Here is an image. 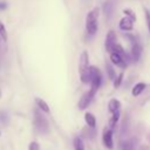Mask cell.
I'll return each mask as SVG.
<instances>
[{"label": "cell", "instance_id": "21", "mask_svg": "<svg viewBox=\"0 0 150 150\" xmlns=\"http://www.w3.org/2000/svg\"><path fill=\"white\" fill-rule=\"evenodd\" d=\"M124 14H127V16H129V18H131L134 21L136 20V15H135V12L134 11H131V9H124Z\"/></svg>", "mask_w": 150, "mask_h": 150}, {"label": "cell", "instance_id": "18", "mask_svg": "<svg viewBox=\"0 0 150 150\" xmlns=\"http://www.w3.org/2000/svg\"><path fill=\"white\" fill-rule=\"evenodd\" d=\"M105 68H107V73H108V76H109V79L114 81V79L116 77V74H115V69L112 68V66H111L109 62H107V63H105Z\"/></svg>", "mask_w": 150, "mask_h": 150}, {"label": "cell", "instance_id": "9", "mask_svg": "<svg viewBox=\"0 0 150 150\" xmlns=\"http://www.w3.org/2000/svg\"><path fill=\"white\" fill-rule=\"evenodd\" d=\"M110 61L115 64V66H118V67H122V68H125L127 67V61L116 52H110Z\"/></svg>", "mask_w": 150, "mask_h": 150}, {"label": "cell", "instance_id": "24", "mask_svg": "<svg viewBox=\"0 0 150 150\" xmlns=\"http://www.w3.org/2000/svg\"><path fill=\"white\" fill-rule=\"evenodd\" d=\"M6 8V2H0V11Z\"/></svg>", "mask_w": 150, "mask_h": 150}, {"label": "cell", "instance_id": "5", "mask_svg": "<svg viewBox=\"0 0 150 150\" xmlns=\"http://www.w3.org/2000/svg\"><path fill=\"white\" fill-rule=\"evenodd\" d=\"M128 39L131 40V49H130V59L134 62H137L141 57V53H142V47L139 46V43L136 41V39L131 35H127Z\"/></svg>", "mask_w": 150, "mask_h": 150}, {"label": "cell", "instance_id": "7", "mask_svg": "<svg viewBox=\"0 0 150 150\" xmlns=\"http://www.w3.org/2000/svg\"><path fill=\"white\" fill-rule=\"evenodd\" d=\"M117 43V38H116V34L114 30H109L107 36H105V50L108 53H110L112 50V47Z\"/></svg>", "mask_w": 150, "mask_h": 150}, {"label": "cell", "instance_id": "12", "mask_svg": "<svg viewBox=\"0 0 150 150\" xmlns=\"http://www.w3.org/2000/svg\"><path fill=\"white\" fill-rule=\"evenodd\" d=\"M145 87H146V84H145L144 82H138V83H136V84L134 86L132 90H131L132 96H138L139 94H142L143 90L145 89Z\"/></svg>", "mask_w": 150, "mask_h": 150}, {"label": "cell", "instance_id": "15", "mask_svg": "<svg viewBox=\"0 0 150 150\" xmlns=\"http://www.w3.org/2000/svg\"><path fill=\"white\" fill-rule=\"evenodd\" d=\"M84 118H86V122H87L88 127H90V128H95V125H96V118H95V116H94L93 114H90V112H86Z\"/></svg>", "mask_w": 150, "mask_h": 150}, {"label": "cell", "instance_id": "13", "mask_svg": "<svg viewBox=\"0 0 150 150\" xmlns=\"http://www.w3.org/2000/svg\"><path fill=\"white\" fill-rule=\"evenodd\" d=\"M120 108H121V103H120V101H118L117 98H111V100L109 101L108 109H109V112H110V114H112V112L116 111V110H120Z\"/></svg>", "mask_w": 150, "mask_h": 150}, {"label": "cell", "instance_id": "23", "mask_svg": "<svg viewBox=\"0 0 150 150\" xmlns=\"http://www.w3.org/2000/svg\"><path fill=\"white\" fill-rule=\"evenodd\" d=\"M28 150H40V145L36 142H32L28 145Z\"/></svg>", "mask_w": 150, "mask_h": 150}, {"label": "cell", "instance_id": "11", "mask_svg": "<svg viewBox=\"0 0 150 150\" xmlns=\"http://www.w3.org/2000/svg\"><path fill=\"white\" fill-rule=\"evenodd\" d=\"M35 103H36V105L39 107V109H40L42 112H46V114H49V112H50V108H49V105L46 103L45 100H42V98H40V97H35Z\"/></svg>", "mask_w": 150, "mask_h": 150}, {"label": "cell", "instance_id": "22", "mask_svg": "<svg viewBox=\"0 0 150 150\" xmlns=\"http://www.w3.org/2000/svg\"><path fill=\"white\" fill-rule=\"evenodd\" d=\"M144 13H145V20H146L148 29H149V33H150V12H149V9L144 8Z\"/></svg>", "mask_w": 150, "mask_h": 150}, {"label": "cell", "instance_id": "19", "mask_svg": "<svg viewBox=\"0 0 150 150\" xmlns=\"http://www.w3.org/2000/svg\"><path fill=\"white\" fill-rule=\"evenodd\" d=\"M122 80H123V74L121 73V74H118V75L114 79V87H115V88H118V87L121 86V83H122Z\"/></svg>", "mask_w": 150, "mask_h": 150}, {"label": "cell", "instance_id": "17", "mask_svg": "<svg viewBox=\"0 0 150 150\" xmlns=\"http://www.w3.org/2000/svg\"><path fill=\"white\" fill-rule=\"evenodd\" d=\"M73 143H74V149H75V150H84L83 141H82L80 137H75Z\"/></svg>", "mask_w": 150, "mask_h": 150}, {"label": "cell", "instance_id": "1", "mask_svg": "<svg viewBox=\"0 0 150 150\" xmlns=\"http://www.w3.org/2000/svg\"><path fill=\"white\" fill-rule=\"evenodd\" d=\"M98 16H100V8H93L86 18V30L89 35H94L97 32L98 27Z\"/></svg>", "mask_w": 150, "mask_h": 150}, {"label": "cell", "instance_id": "25", "mask_svg": "<svg viewBox=\"0 0 150 150\" xmlns=\"http://www.w3.org/2000/svg\"><path fill=\"white\" fill-rule=\"evenodd\" d=\"M0 97H1V90H0Z\"/></svg>", "mask_w": 150, "mask_h": 150}, {"label": "cell", "instance_id": "3", "mask_svg": "<svg viewBox=\"0 0 150 150\" xmlns=\"http://www.w3.org/2000/svg\"><path fill=\"white\" fill-rule=\"evenodd\" d=\"M89 83H90V91L96 94L98 88L102 84V73L97 67L89 66Z\"/></svg>", "mask_w": 150, "mask_h": 150}, {"label": "cell", "instance_id": "16", "mask_svg": "<svg viewBox=\"0 0 150 150\" xmlns=\"http://www.w3.org/2000/svg\"><path fill=\"white\" fill-rule=\"evenodd\" d=\"M118 118H120V110H116V111H114L111 114V118L109 121V125L110 127H115L117 121H118Z\"/></svg>", "mask_w": 150, "mask_h": 150}, {"label": "cell", "instance_id": "6", "mask_svg": "<svg viewBox=\"0 0 150 150\" xmlns=\"http://www.w3.org/2000/svg\"><path fill=\"white\" fill-rule=\"evenodd\" d=\"M94 95H95V94H93L90 90L86 91V93L81 96V98L79 100V103H77L79 109H80V110H84L86 108H88V105L90 104L91 100L94 98Z\"/></svg>", "mask_w": 150, "mask_h": 150}, {"label": "cell", "instance_id": "8", "mask_svg": "<svg viewBox=\"0 0 150 150\" xmlns=\"http://www.w3.org/2000/svg\"><path fill=\"white\" fill-rule=\"evenodd\" d=\"M134 22H135V21H134L131 18L124 16V18H122V19L120 20V23H118L120 29H121V30H124V32L132 30V28H134Z\"/></svg>", "mask_w": 150, "mask_h": 150}, {"label": "cell", "instance_id": "14", "mask_svg": "<svg viewBox=\"0 0 150 150\" xmlns=\"http://www.w3.org/2000/svg\"><path fill=\"white\" fill-rule=\"evenodd\" d=\"M112 9H114V7H112V4H111L110 1H105V2L103 4V12H104V14H105V16H107L108 19L111 16Z\"/></svg>", "mask_w": 150, "mask_h": 150}, {"label": "cell", "instance_id": "4", "mask_svg": "<svg viewBox=\"0 0 150 150\" xmlns=\"http://www.w3.org/2000/svg\"><path fill=\"white\" fill-rule=\"evenodd\" d=\"M34 127L41 134H46L48 131V122L39 110L34 111Z\"/></svg>", "mask_w": 150, "mask_h": 150}, {"label": "cell", "instance_id": "10", "mask_svg": "<svg viewBox=\"0 0 150 150\" xmlns=\"http://www.w3.org/2000/svg\"><path fill=\"white\" fill-rule=\"evenodd\" d=\"M102 141H103V144L105 145L107 149H112V148H114V142H112V130L107 129V130L103 132Z\"/></svg>", "mask_w": 150, "mask_h": 150}, {"label": "cell", "instance_id": "2", "mask_svg": "<svg viewBox=\"0 0 150 150\" xmlns=\"http://www.w3.org/2000/svg\"><path fill=\"white\" fill-rule=\"evenodd\" d=\"M79 73L82 83H89V55L87 50H83L80 55Z\"/></svg>", "mask_w": 150, "mask_h": 150}, {"label": "cell", "instance_id": "20", "mask_svg": "<svg viewBox=\"0 0 150 150\" xmlns=\"http://www.w3.org/2000/svg\"><path fill=\"white\" fill-rule=\"evenodd\" d=\"M0 36L4 41H7V33H6V29H5V26L0 22Z\"/></svg>", "mask_w": 150, "mask_h": 150}]
</instances>
